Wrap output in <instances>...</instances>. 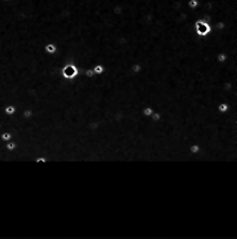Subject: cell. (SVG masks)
<instances>
[{"instance_id": "obj_1", "label": "cell", "mask_w": 237, "mask_h": 239, "mask_svg": "<svg viewBox=\"0 0 237 239\" xmlns=\"http://www.w3.org/2000/svg\"><path fill=\"white\" fill-rule=\"evenodd\" d=\"M194 30L198 36L204 37L207 36L215 29H213V27L210 26V24L207 21V19H205V18H199V19H197L195 21Z\"/></svg>"}, {"instance_id": "obj_2", "label": "cell", "mask_w": 237, "mask_h": 239, "mask_svg": "<svg viewBox=\"0 0 237 239\" xmlns=\"http://www.w3.org/2000/svg\"><path fill=\"white\" fill-rule=\"evenodd\" d=\"M61 73L65 80L73 81L78 76H79V68L77 65L73 63H67L62 67Z\"/></svg>"}, {"instance_id": "obj_3", "label": "cell", "mask_w": 237, "mask_h": 239, "mask_svg": "<svg viewBox=\"0 0 237 239\" xmlns=\"http://www.w3.org/2000/svg\"><path fill=\"white\" fill-rule=\"evenodd\" d=\"M44 51L47 54H54L58 51V46L54 43H48L44 46Z\"/></svg>"}, {"instance_id": "obj_4", "label": "cell", "mask_w": 237, "mask_h": 239, "mask_svg": "<svg viewBox=\"0 0 237 239\" xmlns=\"http://www.w3.org/2000/svg\"><path fill=\"white\" fill-rule=\"evenodd\" d=\"M217 110H218V112H220V113H227V112H229V111H232V112H237V111H233L232 108H230V105L227 104V103H225V102L219 103V104L217 105Z\"/></svg>"}, {"instance_id": "obj_5", "label": "cell", "mask_w": 237, "mask_h": 239, "mask_svg": "<svg viewBox=\"0 0 237 239\" xmlns=\"http://www.w3.org/2000/svg\"><path fill=\"white\" fill-rule=\"evenodd\" d=\"M229 59H231V58L227 55V53H224V52H219V53L216 55V61H217L218 63H224V62H227ZM234 60H237V59H234Z\"/></svg>"}, {"instance_id": "obj_6", "label": "cell", "mask_w": 237, "mask_h": 239, "mask_svg": "<svg viewBox=\"0 0 237 239\" xmlns=\"http://www.w3.org/2000/svg\"><path fill=\"white\" fill-rule=\"evenodd\" d=\"M4 114L7 115V116H14L16 114V108H15L13 104H9L4 108Z\"/></svg>"}, {"instance_id": "obj_7", "label": "cell", "mask_w": 237, "mask_h": 239, "mask_svg": "<svg viewBox=\"0 0 237 239\" xmlns=\"http://www.w3.org/2000/svg\"><path fill=\"white\" fill-rule=\"evenodd\" d=\"M93 70H94L96 76H100V75H102V73L105 71V68H104V66L102 65V64H96V65H94V67H93Z\"/></svg>"}, {"instance_id": "obj_8", "label": "cell", "mask_w": 237, "mask_h": 239, "mask_svg": "<svg viewBox=\"0 0 237 239\" xmlns=\"http://www.w3.org/2000/svg\"><path fill=\"white\" fill-rule=\"evenodd\" d=\"M131 71L133 73H135V75H138V73H140L143 71V66H141L140 63L132 64V65H131Z\"/></svg>"}, {"instance_id": "obj_9", "label": "cell", "mask_w": 237, "mask_h": 239, "mask_svg": "<svg viewBox=\"0 0 237 239\" xmlns=\"http://www.w3.org/2000/svg\"><path fill=\"white\" fill-rule=\"evenodd\" d=\"M33 111L31 110V108H26V110H24L22 111V113H21V116H22V118L24 119H26V120H29V119H31L32 117H33Z\"/></svg>"}, {"instance_id": "obj_10", "label": "cell", "mask_w": 237, "mask_h": 239, "mask_svg": "<svg viewBox=\"0 0 237 239\" xmlns=\"http://www.w3.org/2000/svg\"><path fill=\"white\" fill-rule=\"evenodd\" d=\"M0 138H1V140H2L3 142H9V140H12V133H11V132H7V131L2 132L1 135H0Z\"/></svg>"}, {"instance_id": "obj_11", "label": "cell", "mask_w": 237, "mask_h": 239, "mask_svg": "<svg viewBox=\"0 0 237 239\" xmlns=\"http://www.w3.org/2000/svg\"><path fill=\"white\" fill-rule=\"evenodd\" d=\"M153 112H154V110H153L151 106H145V108L141 110V113H143V115L145 116V117H148V118H150L151 116H152Z\"/></svg>"}, {"instance_id": "obj_12", "label": "cell", "mask_w": 237, "mask_h": 239, "mask_svg": "<svg viewBox=\"0 0 237 239\" xmlns=\"http://www.w3.org/2000/svg\"><path fill=\"white\" fill-rule=\"evenodd\" d=\"M187 7L191 10H195V9H198L200 7V1L199 0H188L187 1Z\"/></svg>"}, {"instance_id": "obj_13", "label": "cell", "mask_w": 237, "mask_h": 239, "mask_svg": "<svg viewBox=\"0 0 237 239\" xmlns=\"http://www.w3.org/2000/svg\"><path fill=\"white\" fill-rule=\"evenodd\" d=\"M201 151V147L198 144H193L189 146V152L191 154H199Z\"/></svg>"}, {"instance_id": "obj_14", "label": "cell", "mask_w": 237, "mask_h": 239, "mask_svg": "<svg viewBox=\"0 0 237 239\" xmlns=\"http://www.w3.org/2000/svg\"><path fill=\"white\" fill-rule=\"evenodd\" d=\"M225 27H227L225 22L222 21V20H220V21H217L215 24H214V26H213V29L218 30V31H221V30H224Z\"/></svg>"}, {"instance_id": "obj_15", "label": "cell", "mask_w": 237, "mask_h": 239, "mask_svg": "<svg viewBox=\"0 0 237 239\" xmlns=\"http://www.w3.org/2000/svg\"><path fill=\"white\" fill-rule=\"evenodd\" d=\"M16 147H17L16 142H13V140H9V142H5V148H7V149L9 150V151H11V152L14 151V150L16 149Z\"/></svg>"}, {"instance_id": "obj_16", "label": "cell", "mask_w": 237, "mask_h": 239, "mask_svg": "<svg viewBox=\"0 0 237 239\" xmlns=\"http://www.w3.org/2000/svg\"><path fill=\"white\" fill-rule=\"evenodd\" d=\"M150 118L153 120V121L157 122V121H160V120H161V118H162V115H161V113H158V112H153L152 116H151Z\"/></svg>"}, {"instance_id": "obj_17", "label": "cell", "mask_w": 237, "mask_h": 239, "mask_svg": "<svg viewBox=\"0 0 237 239\" xmlns=\"http://www.w3.org/2000/svg\"><path fill=\"white\" fill-rule=\"evenodd\" d=\"M4 1H11V0H4Z\"/></svg>"}]
</instances>
